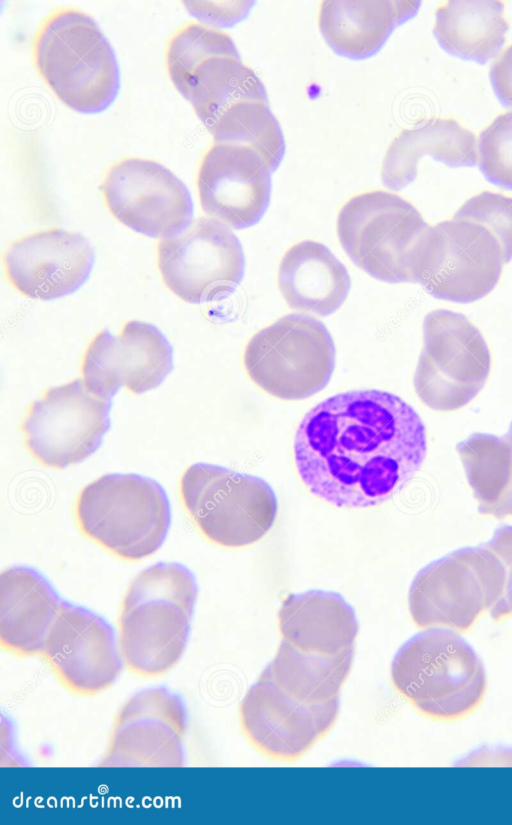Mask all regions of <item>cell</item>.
<instances>
[{"label": "cell", "mask_w": 512, "mask_h": 825, "mask_svg": "<svg viewBox=\"0 0 512 825\" xmlns=\"http://www.w3.org/2000/svg\"><path fill=\"white\" fill-rule=\"evenodd\" d=\"M424 155L449 167H472L477 163L475 135L453 118H430L403 130L384 156L383 184L396 191L409 185Z\"/></svg>", "instance_id": "obj_25"}, {"label": "cell", "mask_w": 512, "mask_h": 825, "mask_svg": "<svg viewBox=\"0 0 512 825\" xmlns=\"http://www.w3.org/2000/svg\"><path fill=\"white\" fill-rule=\"evenodd\" d=\"M353 656L354 649L338 655H324L303 651L281 641L275 658L261 676L298 701L312 705L328 703L339 699Z\"/></svg>", "instance_id": "obj_27"}, {"label": "cell", "mask_w": 512, "mask_h": 825, "mask_svg": "<svg viewBox=\"0 0 512 825\" xmlns=\"http://www.w3.org/2000/svg\"><path fill=\"white\" fill-rule=\"evenodd\" d=\"M173 370V348L154 325L128 321L117 335L105 329L88 344L81 375L94 395L111 399L125 387L142 394L158 387Z\"/></svg>", "instance_id": "obj_15"}, {"label": "cell", "mask_w": 512, "mask_h": 825, "mask_svg": "<svg viewBox=\"0 0 512 825\" xmlns=\"http://www.w3.org/2000/svg\"><path fill=\"white\" fill-rule=\"evenodd\" d=\"M34 64L53 93L83 114L108 108L120 88L114 50L88 14L62 8L41 23L33 40Z\"/></svg>", "instance_id": "obj_3"}, {"label": "cell", "mask_w": 512, "mask_h": 825, "mask_svg": "<svg viewBox=\"0 0 512 825\" xmlns=\"http://www.w3.org/2000/svg\"><path fill=\"white\" fill-rule=\"evenodd\" d=\"M75 516L85 536L128 561L155 553L171 522L165 490L138 474H106L89 483L77 497Z\"/></svg>", "instance_id": "obj_5"}, {"label": "cell", "mask_w": 512, "mask_h": 825, "mask_svg": "<svg viewBox=\"0 0 512 825\" xmlns=\"http://www.w3.org/2000/svg\"><path fill=\"white\" fill-rule=\"evenodd\" d=\"M185 730L186 711L178 695L165 687L142 690L116 715L101 766H183Z\"/></svg>", "instance_id": "obj_16"}, {"label": "cell", "mask_w": 512, "mask_h": 825, "mask_svg": "<svg viewBox=\"0 0 512 825\" xmlns=\"http://www.w3.org/2000/svg\"><path fill=\"white\" fill-rule=\"evenodd\" d=\"M420 5V1L403 0H327L320 6L319 29L336 54L362 60L376 54Z\"/></svg>", "instance_id": "obj_22"}, {"label": "cell", "mask_w": 512, "mask_h": 825, "mask_svg": "<svg viewBox=\"0 0 512 825\" xmlns=\"http://www.w3.org/2000/svg\"><path fill=\"white\" fill-rule=\"evenodd\" d=\"M339 699L306 704L260 676L239 707L242 730L262 754L280 761L302 757L333 727Z\"/></svg>", "instance_id": "obj_18"}, {"label": "cell", "mask_w": 512, "mask_h": 825, "mask_svg": "<svg viewBox=\"0 0 512 825\" xmlns=\"http://www.w3.org/2000/svg\"><path fill=\"white\" fill-rule=\"evenodd\" d=\"M187 8L206 24L231 26L243 19L253 2H235L234 5H212L211 2H188Z\"/></svg>", "instance_id": "obj_34"}, {"label": "cell", "mask_w": 512, "mask_h": 825, "mask_svg": "<svg viewBox=\"0 0 512 825\" xmlns=\"http://www.w3.org/2000/svg\"><path fill=\"white\" fill-rule=\"evenodd\" d=\"M186 100L209 130L235 104L244 101L268 103V96L260 78L240 58L216 56L196 69Z\"/></svg>", "instance_id": "obj_29"}, {"label": "cell", "mask_w": 512, "mask_h": 825, "mask_svg": "<svg viewBox=\"0 0 512 825\" xmlns=\"http://www.w3.org/2000/svg\"><path fill=\"white\" fill-rule=\"evenodd\" d=\"M336 349L326 326L304 314H288L256 332L243 364L249 378L273 397L296 401L323 390L335 368Z\"/></svg>", "instance_id": "obj_8"}, {"label": "cell", "mask_w": 512, "mask_h": 825, "mask_svg": "<svg viewBox=\"0 0 512 825\" xmlns=\"http://www.w3.org/2000/svg\"><path fill=\"white\" fill-rule=\"evenodd\" d=\"M193 573L179 563H156L129 585L119 616L118 647L124 665L149 678L181 659L197 598Z\"/></svg>", "instance_id": "obj_2"}, {"label": "cell", "mask_w": 512, "mask_h": 825, "mask_svg": "<svg viewBox=\"0 0 512 825\" xmlns=\"http://www.w3.org/2000/svg\"><path fill=\"white\" fill-rule=\"evenodd\" d=\"M63 600L36 570L7 568L0 576V643L19 656L41 654Z\"/></svg>", "instance_id": "obj_21"}, {"label": "cell", "mask_w": 512, "mask_h": 825, "mask_svg": "<svg viewBox=\"0 0 512 825\" xmlns=\"http://www.w3.org/2000/svg\"><path fill=\"white\" fill-rule=\"evenodd\" d=\"M101 191L110 213L129 229L151 238L175 237L192 223L186 185L149 159L124 158L109 167Z\"/></svg>", "instance_id": "obj_14"}, {"label": "cell", "mask_w": 512, "mask_h": 825, "mask_svg": "<svg viewBox=\"0 0 512 825\" xmlns=\"http://www.w3.org/2000/svg\"><path fill=\"white\" fill-rule=\"evenodd\" d=\"M504 264L498 240L483 226L463 219L429 226L412 259V283L436 299L472 303L497 285Z\"/></svg>", "instance_id": "obj_10"}, {"label": "cell", "mask_w": 512, "mask_h": 825, "mask_svg": "<svg viewBox=\"0 0 512 825\" xmlns=\"http://www.w3.org/2000/svg\"><path fill=\"white\" fill-rule=\"evenodd\" d=\"M216 56L240 58L232 38L221 30L190 22L169 38L166 49L167 72L173 85L185 99L196 69Z\"/></svg>", "instance_id": "obj_31"}, {"label": "cell", "mask_w": 512, "mask_h": 825, "mask_svg": "<svg viewBox=\"0 0 512 825\" xmlns=\"http://www.w3.org/2000/svg\"><path fill=\"white\" fill-rule=\"evenodd\" d=\"M478 512L512 516V422L506 434L473 433L455 446Z\"/></svg>", "instance_id": "obj_28"}, {"label": "cell", "mask_w": 512, "mask_h": 825, "mask_svg": "<svg viewBox=\"0 0 512 825\" xmlns=\"http://www.w3.org/2000/svg\"><path fill=\"white\" fill-rule=\"evenodd\" d=\"M490 369L488 345L466 316L438 309L424 317L413 384L426 406L444 412L466 406L483 389Z\"/></svg>", "instance_id": "obj_11"}, {"label": "cell", "mask_w": 512, "mask_h": 825, "mask_svg": "<svg viewBox=\"0 0 512 825\" xmlns=\"http://www.w3.org/2000/svg\"><path fill=\"white\" fill-rule=\"evenodd\" d=\"M111 399L91 393L82 379L46 389L21 424L24 444L54 469L78 464L101 445L110 428Z\"/></svg>", "instance_id": "obj_12"}, {"label": "cell", "mask_w": 512, "mask_h": 825, "mask_svg": "<svg viewBox=\"0 0 512 825\" xmlns=\"http://www.w3.org/2000/svg\"><path fill=\"white\" fill-rule=\"evenodd\" d=\"M208 131L215 143L242 145L256 151L268 164L271 172L278 168L284 157L283 132L266 102L237 103Z\"/></svg>", "instance_id": "obj_30"}, {"label": "cell", "mask_w": 512, "mask_h": 825, "mask_svg": "<svg viewBox=\"0 0 512 825\" xmlns=\"http://www.w3.org/2000/svg\"><path fill=\"white\" fill-rule=\"evenodd\" d=\"M391 680L421 714L456 720L481 703L487 687L477 653L458 633L432 627L410 638L391 664Z\"/></svg>", "instance_id": "obj_4"}, {"label": "cell", "mask_w": 512, "mask_h": 825, "mask_svg": "<svg viewBox=\"0 0 512 825\" xmlns=\"http://www.w3.org/2000/svg\"><path fill=\"white\" fill-rule=\"evenodd\" d=\"M95 251L82 234L51 228L27 234L9 245L5 274L23 296L54 300L74 293L89 278Z\"/></svg>", "instance_id": "obj_19"}, {"label": "cell", "mask_w": 512, "mask_h": 825, "mask_svg": "<svg viewBox=\"0 0 512 825\" xmlns=\"http://www.w3.org/2000/svg\"><path fill=\"white\" fill-rule=\"evenodd\" d=\"M490 614L494 620L512 615V565L508 568L504 595L490 610Z\"/></svg>", "instance_id": "obj_36"}, {"label": "cell", "mask_w": 512, "mask_h": 825, "mask_svg": "<svg viewBox=\"0 0 512 825\" xmlns=\"http://www.w3.org/2000/svg\"><path fill=\"white\" fill-rule=\"evenodd\" d=\"M281 641L307 652L338 655L354 649L358 622L338 593L310 590L285 598L278 612Z\"/></svg>", "instance_id": "obj_23"}, {"label": "cell", "mask_w": 512, "mask_h": 825, "mask_svg": "<svg viewBox=\"0 0 512 825\" xmlns=\"http://www.w3.org/2000/svg\"><path fill=\"white\" fill-rule=\"evenodd\" d=\"M508 565L484 543L463 547L422 568L409 593V612L419 628L467 631L503 597Z\"/></svg>", "instance_id": "obj_6"}, {"label": "cell", "mask_w": 512, "mask_h": 825, "mask_svg": "<svg viewBox=\"0 0 512 825\" xmlns=\"http://www.w3.org/2000/svg\"><path fill=\"white\" fill-rule=\"evenodd\" d=\"M479 169L492 184L512 190V110L498 115L479 135Z\"/></svg>", "instance_id": "obj_32"}, {"label": "cell", "mask_w": 512, "mask_h": 825, "mask_svg": "<svg viewBox=\"0 0 512 825\" xmlns=\"http://www.w3.org/2000/svg\"><path fill=\"white\" fill-rule=\"evenodd\" d=\"M509 29L496 0H451L437 8L433 35L448 54L486 63L498 55Z\"/></svg>", "instance_id": "obj_26"}, {"label": "cell", "mask_w": 512, "mask_h": 825, "mask_svg": "<svg viewBox=\"0 0 512 825\" xmlns=\"http://www.w3.org/2000/svg\"><path fill=\"white\" fill-rule=\"evenodd\" d=\"M157 266L167 288L181 300L200 304L231 295L244 277L238 237L224 223L198 218L181 234L157 244Z\"/></svg>", "instance_id": "obj_13"}, {"label": "cell", "mask_w": 512, "mask_h": 825, "mask_svg": "<svg viewBox=\"0 0 512 825\" xmlns=\"http://www.w3.org/2000/svg\"><path fill=\"white\" fill-rule=\"evenodd\" d=\"M428 227L410 202L381 190L352 197L337 217V236L350 260L387 283H412L413 254Z\"/></svg>", "instance_id": "obj_9"}, {"label": "cell", "mask_w": 512, "mask_h": 825, "mask_svg": "<svg viewBox=\"0 0 512 825\" xmlns=\"http://www.w3.org/2000/svg\"><path fill=\"white\" fill-rule=\"evenodd\" d=\"M271 173L265 160L249 147L214 143L197 173L203 211L234 229L254 226L270 203Z\"/></svg>", "instance_id": "obj_20"}, {"label": "cell", "mask_w": 512, "mask_h": 825, "mask_svg": "<svg viewBox=\"0 0 512 825\" xmlns=\"http://www.w3.org/2000/svg\"><path fill=\"white\" fill-rule=\"evenodd\" d=\"M41 655L71 692L95 695L119 677L122 665L111 626L100 616L63 601Z\"/></svg>", "instance_id": "obj_17"}, {"label": "cell", "mask_w": 512, "mask_h": 825, "mask_svg": "<svg viewBox=\"0 0 512 825\" xmlns=\"http://www.w3.org/2000/svg\"><path fill=\"white\" fill-rule=\"evenodd\" d=\"M300 479L331 505L368 508L400 491L427 454L426 427L399 396L352 390L310 409L294 437Z\"/></svg>", "instance_id": "obj_1"}, {"label": "cell", "mask_w": 512, "mask_h": 825, "mask_svg": "<svg viewBox=\"0 0 512 825\" xmlns=\"http://www.w3.org/2000/svg\"><path fill=\"white\" fill-rule=\"evenodd\" d=\"M486 228L499 242L504 264L512 260V197L483 191L469 198L454 214Z\"/></svg>", "instance_id": "obj_33"}, {"label": "cell", "mask_w": 512, "mask_h": 825, "mask_svg": "<svg viewBox=\"0 0 512 825\" xmlns=\"http://www.w3.org/2000/svg\"><path fill=\"white\" fill-rule=\"evenodd\" d=\"M489 76L500 103L505 107H512V45L493 63Z\"/></svg>", "instance_id": "obj_35"}, {"label": "cell", "mask_w": 512, "mask_h": 825, "mask_svg": "<svg viewBox=\"0 0 512 825\" xmlns=\"http://www.w3.org/2000/svg\"><path fill=\"white\" fill-rule=\"evenodd\" d=\"M278 288L290 308L324 317L344 303L351 279L344 264L327 246L303 240L282 256Z\"/></svg>", "instance_id": "obj_24"}, {"label": "cell", "mask_w": 512, "mask_h": 825, "mask_svg": "<svg viewBox=\"0 0 512 825\" xmlns=\"http://www.w3.org/2000/svg\"><path fill=\"white\" fill-rule=\"evenodd\" d=\"M182 503L201 533L224 547L263 538L277 515V499L263 479L207 463L189 466L179 482Z\"/></svg>", "instance_id": "obj_7"}]
</instances>
